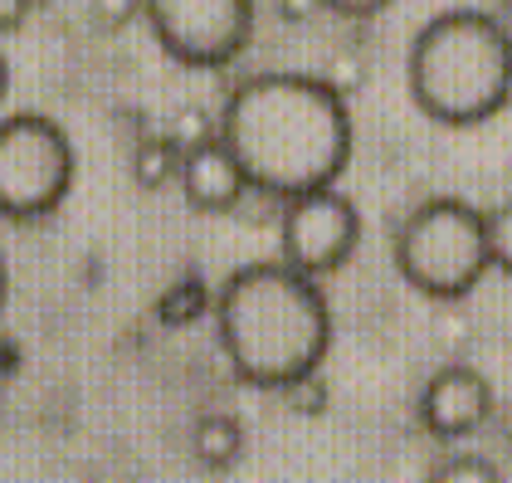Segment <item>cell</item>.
<instances>
[{
    "label": "cell",
    "mask_w": 512,
    "mask_h": 483,
    "mask_svg": "<svg viewBox=\"0 0 512 483\" xmlns=\"http://www.w3.org/2000/svg\"><path fill=\"white\" fill-rule=\"evenodd\" d=\"M220 137L239 157L249 191L278 201L327 191L352 157L347 98L303 69H264L230 88Z\"/></svg>",
    "instance_id": "obj_1"
},
{
    "label": "cell",
    "mask_w": 512,
    "mask_h": 483,
    "mask_svg": "<svg viewBox=\"0 0 512 483\" xmlns=\"http://www.w3.org/2000/svg\"><path fill=\"white\" fill-rule=\"evenodd\" d=\"M220 342L244 381L288 391L317 376L332 342V308L313 274L288 259H249L215 293Z\"/></svg>",
    "instance_id": "obj_2"
},
{
    "label": "cell",
    "mask_w": 512,
    "mask_h": 483,
    "mask_svg": "<svg viewBox=\"0 0 512 483\" xmlns=\"http://www.w3.org/2000/svg\"><path fill=\"white\" fill-rule=\"evenodd\" d=\"M410 93L439 122H478L508 108L512 35L488 10H439L410 40Z\"/></svg>",
    "instance_id": "obj_3"
},
{
    "label": "cell",
    "mask_w": 512,
    "mask_h": 483,
    "mask_svg": "<svg viewBox=\"0 0 512 483\" xmlns=\"http://www.w3.org/2000/svg\"><path fill=\"white\" fill-rule=\"evenodd\" d=\"M395 264L400 274L434 298L469 293L488 259V215L464 196H430L395 230Z\"/></svg>",
    "instance_id": "obj_4"
},
{
    "label": "cell",
    "mask_w": 512,
    "mask_h": 483,
    "mask_svg": "<svg viewBox=\"0 0 512 483\" xmlns=\"http://www.w3.org/2000/svg\"><path fill=\"white\" fill-rule=\"evenodd\" d=\"M74 176L69 132L40 108L0 118V215L35 220L64 201Z\"/></svg>",
    "instance_id": "obj_5"
},
{
    "label": "cell",
    "mask_w": 512,
    "mask_h": 483,
    "mask_svg": "<svg viewBox=\"0 0 512 483\" xmlns=\"http://www.w3.org/2000/svg\"><path fill=\"white\" fill-rule=\"evenodd\" d=\"M147 20L157 30V40L181 59L215 69L225 59H235L249 44L254 30V5L249 0H152Z\"/></svg>",
    "instance_id": "obj_6"
},
{
    "label": "cell",
    "mask_w": 512,
    "mask_h": 483,
    "mask_svg": "<svg viewBox=\"0 0 512 483\" xmlns=\"http://www.w3.org/2000/svg\"><path fill=\"white\" fill-rule=\"evenodd\" d=\"M356 235H361V215H356L352 196H342L337 186L293 196L278 210V244H283L278 259H288L293 269H303L313 279L337 269L352 254Z\"/></svg>",
    "instance_id": "obj_7"
},
{
    "label": "cell",
    "mask_w": 512,
    "mask_h": 483,
    "mask_svg": "<svg viewBox=\"0 0 512 483\" xmlns=\"http://www.w3.org/2000/svg\"><path fill=\"white\" fill-rule=\"evenodd\" d=\"M488 410H493V386L469 362H444L439 371H430V381L420 391V420H425V430L444 435V440L478 430L488 420Z\"/></svg>",
    "instance_id": "obj_8"
},
{
    "label": "cell",
    "mask_w": 512,
    "mask_h": 483,
    "mask_svg": "<svg viewBox=\"0 0 512 483\" xmlns=\"http://www.w3.org/2000/svg\"><path fill=\"white\" fill-rule=\"evenodd\" d=\"M181 186H186L191 205H200V210H230L249 191V176H244L239 157L230 152V142L210 137V142H200L191 152H181Z\"/></svg>",
    "instance_id": "obj_9"
},
{
    "label": "cell",
    "mask_w": 512,
    "mask_h": 483,
    "mask_svg": "<svg viewBox=\"0 0 512 483\" xmlns=\"http://www.w3.org/2000/svg\"><path fill=\"white\" fill-rule=\"evenodd\" d=\"M191 449H196L200 464L225 469V464H235L239 449H244V425H239L230 410H205L196 425H191Z\"/></svg>",
    "instance_id": "obj_10"
},
{
    "label": "cell",
    "mask_w": 512,
    "mask_h": 483,
    "mask_svg": "<svg viewBox=\"0 0 512 483\" xmlns=\"http://www.w3.org/2000/svg\"><path fill=\"white\" fill-rule=\"evenodd\" d=\"M132 176H137V186H147V191L166 186L171 176H181V147H176L166 132L137 137V147H132Z\"/></svg>",
    "instance_id": "obj_11"
},
{
    "label": "cell",
    "mask_w": 512,
    "mask_h": 483,
    "mask_svg": "<svg viewBox=\"0 0 512 483\" xmlns=\"http://www.w3.org/2000/svg\"><path fill=\"white\" fill-rule=\"evenodd\" d=\"M430 483H503V474L483 454H449L430 474Z\"/></svg>",
    "instance_id": "obj_12"
},
{
    "label": "cell",
    "mask_w": 512,
    "mask_h": 483,
    "mask_svg": "<svg viewBox=\"0 0 512 483\" xmlns=\"http://www.w3.org/2000/svg\"><path fill=\"white\" fill-rule=\"evenodd\" d=\"M161 318L166 322H186L196 318V313H205V288H200V279H176L166 293H161Z\"/></svg>",
    "instance_id": "obj_13"
},
{
    "label": "cell",
    "mask_w": 512,
    "mask_h": 483,
    "mask_svg": "<svg viewBox=\"0 0 512 483\" xmlns=\"http://www.w3.org/2000/svg\"><path fill=\"white\" fill-rule=\"evenodd\" d=\"M488 215V259L512 274V196L508 201H498L493 210H483Z\"/></svg>",
    "instance_id": "obj_14"
},
{
    "label": "cell",
    "mask_w": 512,
    "mask_h": 483,
    "mask_svg": "<svg viewBox=\"0 0 512 483\" xmlns=\"http://www.w3.org/2000/svg\"><path fill=\"white\" fill-rule=\"evenodd\" d=\"M361 74H366V54H361L356 44H342V49H332V54H327L322 79L332 83L337 93H342V88H352V83H361Z\"/></svg>",
    "instance_id": "obj_15"
},
{
    "label": "cell",
    "mask_w": 512,
    "mask_h": 483,
    "mask_svg": "<svg viewBox=\"0 0 512 483\" xmlns=\"http://www.w3.org/2000/svg\"><path fill=\"white\" fill-rule=\"evenodd\" d=\"M283 396H288V405H298V410H317V405L327 401V396H322V381H317V376L298 381V386H288Z\"/></svg>",
    "instance_id": "obj_16"
},
{
    "label": "cell",
    "mask_w": 512,
    "mask_h": 483,
    "mask_svg": "<svg viewBox=\"0 0 512 483\" xmlns=\"http://www.w3.org/2000/svg\"><path fill=\"white\" fill-rule=\"evenodd\" d=\"M25 15H30V0H0V30L20 25Z\"/></svg>",
    "instance_id": "obj_17"
},
{
    "label": "cell",
    "mask_w": 512,
    "mask_h": 483,
    "mask_svg": "<svg viewBox=\"0 0 512 483\" xmlns=\"http://www.w3.org/2000/svg\"><path fill=\"white\" fill-rule=\"evenodd\" d=\"M93 10H98V15H103V20H127V15H132V5H113V0H103V5H93Z\"/></svg>",
    "instance_id": "obj_18"
},
{
    "label": "cell",
    "mask_w": 512,
    "mask_h": 483,
    "mask_svg": "<svg viewBox=\"0 0 512 483\" xmlns=\"http://www.w3.org/2000/svg\"><path fill=\"white\" fill-rule=\"evenodd\" d=\"M0 298H5V254H0Z\"/></svg>",
    "instance_id": "obj_19"
},
{
    "label": "cell",
    "mask_w": 512,
    "mask_h": 483,
    "mask_svg": "<svg viewBox=\"0 0 512 483\" xmlns=\"http://www.w3.org/2000/svg\"><path fill=\"white\" fill-rule=\"evenodd\" d=\"M0 93H5V54H0Z\"/></svg>",
    "instance_id": "obj_20"
},
{
    "label": "cell",
    "mask_w": 512,
    "mask_h": 483,
    "mask_svg": "<svg viewBox=\"0 0 512 483\" xmlns=\"http://www.w3.org/2000/svg\"><path fill=\"white\" fill-rule=\"evenodd\" d=\"M508 108H512V88H508Z\"/></svg>",
    "instance_id": "obj_21"
}]
</instances>
